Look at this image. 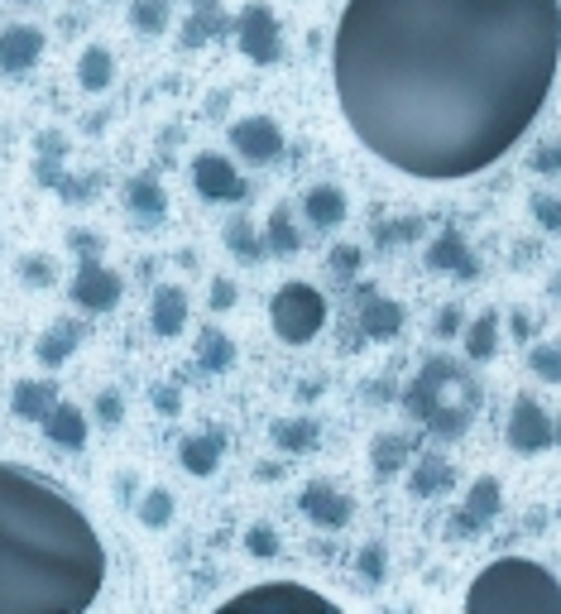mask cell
Masks as SVG:
<instances>
[{"mask_svg":"<svg viewBox=\"0 0 561 614\" xmlns=\"http://www.w3.org/2000/svg\"><path fill=\"white\" fill-rule=\"evenodd\" d=\"M356 303H360V332L370 341H394L404 332V308L394 298H380L374 288H356Z\"/></svg>","mask_w":561,"mask_h":614,"instance_id":"9a60e30c","label":"cell"},{"mask_svg":"<svg viewBox=\"0 0 561 614\" xmlns=\"http://www.w3.org/2000/svg\"><path fill=\"white\" fill-rule=\"evenodd\" d=\"M456 485V471H451V461H442V456H418L408 471V490L418 499H432V495H446V490Z\"/></svg>","mask_w":561,"mask_h":614,"instance_id":"7402d4cb","label":"cell"},{"mask_svg":"<svg viewBox=\"0 0 561 614\" xmlns=\"http://www.w3.org/2000/svg\"><path fill=\"white\" fill-rule=\"evenodd\" d=\"M106 586V547L58 485L0 461V614H82Z\"/></svg>","mask_w":561,"mask_h":614,"instance_id":"7a4b0ae2","label":"cell"},{"mask_svg":"<svg viewBox=\"0 0 561 614\" xmlns=\"http://www.w3.org/2000/svg\"><path fill=\"white\" fill-rule=\"evenodd\" d=\"M302 216H308L317 231H336V226L346 221V192H341L336 183L308 188V197H302Z\"/></svg>","mask_w":561,"mask_h":614,"instance_id":"d6986e66","label":"cell"},{"mask_svg":"<svg viewBox=\"0 0 561 614\" xmlns=\"http://www.w3.org/2000/svg\"><path fill=\"white\" fill-rule=\"evenodd\" d=\"M198 360H202V370H230L236 365V341H230L226 332H216V327H206L202 336H198Z\"/></svg>","mask_w":561,"mask_h":614,"instance_id":"83f0119b","label":"cell"},{"mask_svg":"<svg viewBox=\"0 0 561 614\" xmlns=\"http://www.w3.org/2000/svg\"><path fill=\"white\" fill-rule=\"evenodd\" d=\"M302 514L317 523V528H346L350 523V495L341 485H332V480H312V485H302Z\"/></svg>","mask_w":561,"mask_h":614,"instance_id":"7c38bea8","label":"cell"},{"mask_svg":"<svg viewBox=\"0 0 561 614\" xmlns=\"http://www.w3.org/2000/svg\"><path fill=\"white\" fill-rule=\"evenodd\" d=\"M222 29H226L222 5H212V0H206V5L198 10V15H192L188 24H182V44H188V48H202L206 39H216Z\"/></svg>","mask_w":561,"mask_h":614,"instance_id":"4dcf8cb0","label":"cell"},{"mask_svg":"<svg viewBox=\"0 0 561 614\" xmlns=\"http://www.w3.org/2000/svg\"><path fill=\"white\" fill-rule=\"evenodd\" d=\"M230 303H236V284H230V279H216V284H212V308L226 312Z\"/></svg>","mask_w":561,"mask_h":614,"instance_id":"7dc6e473","label":"cell"},{"mask_svg":"<svg viewBox=\"0 0 561 614\" xmlns=\"http://www.w3.org/2000/svg\"><path fill=\"white\" fill-rule=\"evenodd\" d=\"M408 456H413V442L408 437H374V447H370V461H374V471L380 475H398L408 466Z\"/></svg>","mask_w":561,"mask_h":614,"instance_id":"f546056e","label":"cell"},{"mask_svg":"<svg viewBox=\"0 0 561 614\" xmlns=\"http://www.w3.org/2000/svg\"><path fill=\"white\" fill-rule=\"evenodd\" d=\"M427 269L470 284L475 274H480V260L470 255V245H466V236H461V231H442L432 245H427Z\"/></svg>","mask_w":561,"mask_h":614,"instance_id":"5bb4252c","label":"cell"},{"mask_svg":"<svg viewBox=\"0 0 561 614\" xmlns=\"http://www.w3.org/2000/svg\"><path fill=\"white\" fill-rule=\"evenodd\" d=\"M274 336L288 346H308L317 332L326 327V298L312 284H284L270 303Z\"/></svg>","mask_w":561,"mask_h":614,"instance_id":"277c9868","label":"cell"},{"mask_svg":"<svg viewBox=\"0 0 561 614\" xmlns=\"http://www.w3.org/2000/svg\"><path fill=\"white\" fill-rule=\"evenodd\" d=\"M470 375L456 365V360H446V356H432L427 365L418 370V380L404 389V413L408 418H418V423H427V418L437 413L442 404H451V394L456 389H466Z\"/></svg>","mask_w":561,"mask_h":614,"instance_id":"5b68a950","label":"cell"},{"mask_svg":"<svg viewBox=\"0 0 561 614\" xmlns=\"http://www.w3.org/2000/svg\"><path fill=\"white\" fill-rule=\"evenodd\" d=\"M44 58V29L34 24H5L0 29V68L5 72H29Z\"/></svg>","mask_w":561,"mask_h":614,"instance_id":"2e32d148","label":"cell"},{"mask_svg":"<svg viewBox=\"0 0 561 614\" xmlns=\"http://www.w3.org/2000/svg\"><path fill=\"white\" fill-rule=\"evenodd\" d=\"M528 164L538 168V173H561V140H542Z\"/></svg>","mask_w":561,"mask_h":614,"instance_id":"7bdbcfd3","label":"cell"},{"mask_svg":"<svg viewBox=\"0 0 561 614\" xmlns=\"http://www.w3.org/2000/svg\"><path fill=\"white\" fill-rule=\"evenodd\" d=\"M126 207L140 216V221H158L164 216V207H168V197H164V188H158V178H130L126 183Z\"/></svg>","mask_w":561,"mask_h":614,"instance_id":"d4e9b609","label":"cell"},{"mask_svg":"<svg viewBox=\"0 0 561 614\" xmlns=\"http://www.w3.org/2000/svg\"><path fill=\"white\" fill-rule=\"evenodd\" d=\"M475 404L480 399H461V404H442L432 418H427V432H432L437 442H461L475 423Z\"/></svg>","mask_w":561,"mask_h":614,"instance_id":"603a6c76","label":"cell"},{"mask_svg":"<svg viewBox=\"0 0 561 614\" xmlns=\"http://www.w3.org/2000/svg\"><path fill=\"white\" fill-rule=\"evenodd\" d=\"M236 44L250 63H278V53H284V29H278L274 10L264 5V0H250L236 15Z\"/></svg>","mask_w":561,"mask_h":614,"instance_id":"8992f818","label":"cell"},{"mask_svg":"<svg viewBox=\"0 0 561 614\" xmlns=\"http://www.w3.org/2000/svg\"><path fill=\"white\" fill-rule=\"evenodd\" d=\"M150 327L158 336H178L182 327H188V293H182L178 284H164L154 293V303H150Z\"/></svg>","mask_w":561,"mask_h":614,"instance_id":"ffe728a7","label":"cell"},{"mask_svg":"<svg viewBox=\"0 0 561 614\" xmlns=\"http://www.w3.org/2000/svg\"><path fill=\"white\" fill-rule=\"evenodd\" d=\"M96 423H102V428H120V423H126V399H120L116 389L96 394Z\"/></svg>","mask_w":561,"mask_h":614,"instance_id":"b9f144b4","label":"cell"},{"mask_svg":"<svg viewBox=\"0 0 561 614\" xmlns=\"http://www.w3.org/2000/svg\"><path fill=\"white\" fill-rule=\"evenodd\" d=\"M168 519H174V495H168V490H150V495L140 499V523L144 528H168Z\"/></svg>","mask_w":561,"mask_h":614,"instance_id":"d590c367","label":"cell"},{"mask_svg":"<svg viewBox=\"0 0 561 614\" xmlns=\"http://www.w3.org/2000/svg\"><path fill=\"white\" fill-rule=\"evenodd\" d=\"M466 332V317H461L456 308H442L437 312V336H461Z\"/></svg>","mask_w":561,"mask_h":614,"instance_id":"bcb514c9","label":"cell"},{"mask_svg":"<svg viewBox=\"0 0 561 614\" xmlns=\"http://www.w3.org/2000/svg\"><path fill=\"white\" fill-rule=\"evenodd\" d=\"M192 188H198L202 202H246L250 197L246 178L236 173V164L226 154H198L192 159Z\"/></svg>","mask_w":561,"mask_h":614,"instance_id":"ba28073f","label":"cell"},{"mask_svg":"<svg viewBox=\"0 0 561 614\" xmlns=\"http://www.w3.org/2000/svg\"><path fill=\"white\" fill-rule=\"evenodd\" d=\"M120 293H126V284L102 260H82V269L72 274V303L82 312H111L120 303Z\"/></svg>","mask_w":561,"mask_h":614,"instance_id":"30bf717a","label":"cell"},{"mask_svg":"<svg viewBox=\"0 0 561 614\" xmlns=\"http://www.w3.org/2000/svg\"><path fill=\"white\" fill-rule=\"evenodd\" d=\"M356 576H360V581H370V586L384 581V547H380V543H365V547H360Z\"/></svg>","mask_w":561,"mask_h":614,"instance_id":"f35d334b","label":"cell"},{"mask_svg":"<svg viewBox=\"0 0 561 614\" xmlns=\"http://www.w3.org/2000/svg\"><path fill=\"white\" fill-rule=\"evenodd\" d=\"M552 293H557V298H561V274H557V279H552Z\"/></svg>","mask_w":561,"mask_h":614,"instance_id":"f907efd6","label":"cell"},{"mask_svg":"<svg viewBox=\"0 0 561 614\" xmlns=\"http://www.w3.org/2000/svg\"><path fill=\"white\" fill-rule=\"evenodd\" d=\"M533 221H538L547 236H561V197L538 192V197H533Z\"/></svg>","mask_w":561,"mask_h":614,"instance_id":"8d00e7d4","label":"cell"},{"mask_svg":"<svg viewBox=\"0 0 561 614\" xmlns=\"http://www.w3.org/2000/svg\"><path fill=\"white\" fill-rule=\"evenodd\" d=\"M20 274H24L29 284H53V269H48V260H44V255H29V260L20 264Z\"/></svg>","mask_w":561,"mask_h":614,"instance_id":"f6af8a7d","label":"cell"},{"mask_svg":"<svg viewBox=\"0 0 561 614\" xmlns=\"http://www.w3.org/2000/svg\"><path fill=\"white\" fill-rule=\"evenodd\" d=\"M504 437H509V447H514V452L538 456V452L552 447V413H547L538 399H514Z\"/></svg>","mask_w":561,"mask_h":614,"instance_id":"9c48e42d","label":"cell"},{"mask_svg":"<svg viewBox=\"0 0 561 614\" xmlns=\"http://www.w3.org/2000/svg\"><path fill=\"white\" fill-rule=\"evenodd\" d=\"M418 231H422L418 216H398V221H384V226H380V236H374V240H380V245H404V240H413Z\"/></svg>","mask_w":561,"mask_h":614,"instance_id":"ab89813d","label":"cell"},{"mask_svg":"<svg viewBox=\"0 0 561 614\" xmlns=\"http://www.w3.org/2000/svg\"><path fill=\"white\" fill-rule=\"evenodd\" d=\"M514 332H518V341H523V336H528V332H533V322H528V317H523V312H518V317H514Z\"/></svg>","mask_w":561,"mask_h":614,"instance_id":"c3c4849f","label":"cell"},{"mask_svg":"<svg viewBox=\"0 0 561 614\" xmlns=\"http://www.w3.org/2000/svg\"><path fill=\"white\" fill-rule=\"evenodd\" d=\"M154 408L174 418L178 408H182V389H178V384H154Z\"/></svg>","mask_w":561,"mask_h":614,"instance_id":"ee69618b","label":"cell"},{"mask_svg":"<svg viewBox=\"0 0 561 614\" xmlns=\"http://www.w3.org/2000/svg\"><path fill=\"white\" fill-rule=\"evenodd\" d=\"M326 269H332L341 284H350L356 279V269H360V245H336L332 260H326Z\"/></svg>","mask_w":561,"mask_h":614,"instance_id":"60d3db41","label":"cell"},{"mask_svg":"<svg viewBox=\"0 0 561 614\" xmlns=\"http://www.w3.org/2000/svg\"><path fill=\"white\" fill-rule=\"evenodd\" d=\"M466 614H561V581L542 562L499 557L470 581Z\"/></svg>","mask_w":561,"mask_h":614,"instance_id":"3957f363","label":"cell"},{"mask_svg":"<svg viewBox=\"0 0 561 614\" xmlns=\"http://www.w3.org/2000/svg\"><path fill=\"white\" fill-rule=\"evenodd\" d=\"M130 24L140 34H164L168 29V0H135L130 5Z\"/></svg>","mask_w":561,"mask_h":614,"instance_id":"836d02e7","label":"cell"},{"mask_svg":"<svg viewBox=\"0 0 561 614\" xmlns=\"http://www.w3.org/2000/svg\"><path fill=\"white\" fill-rule=\"evenodd\" d=\"M499 509H504V490H499V480H494V475L475 480L470 495H466V504H461V514H456V523H451V533H456V538L480 533L485 523H494V519H499Z\"/></svg>","mask_w":561,"mask_h":614,"instance_id":"8fae6325","label":"cell"},{"mask_svg":"<svg viewBox=\"0 0 561 614\" xmlns=\"http://www.w3.org/2000/svg\"><path fill=\"white\" fill-rule=\"evenodd\" d=\"M77 341H82V327L77 322H53L44 336H39V346H34V356H39V365H63V360L77 351Z\"/></svg>","mask_w":561,"mask_h":614,"instance_id":"cb8c5ba5","label":"cell"},{"mask_svg":"<svg viewBox=\"0 0 561 614\" xmlns=\"http://www.w3.org/2000/svg\"><path fill=\"white\" fill-rule=\"evenodd\" d=\"M561 0H346L332 77L374 159L451 183L499 164L552 96Z\"/></svg>","mask_w":561,"mask_h":614,"instance_id":"6da1fadb","label":"cell"},{"mask_svg":"<svg viewBox=\"0 0 561 614\" xmlns=\"http://www.w3.org/2000/svg\"><path fill=\"white\" fill-rule=\"evenodd\" d=\"M461 336H466V360H494V351H499V312L475 317Z\"/></svg>","mask_w":561,"mask_h":614,"instance_id":"4316f807","label":"cell"},{"mask_svg":"<svg viewBox=\"0 0 561 614\" xmlns=\"http://www.w3.org/2000/svg\"><path fill=\"white\" fill-rule=\"evenodd\" d=\"M528 370L542 384H561V341H542L528 351Z\"/></svg>","mask_w":561,"mask_h":614,"instance_id":"d6a6232c","label":"cell"},{"mask_svg":"<svg viewBox=\"0 0 561 614\" xmlns=\"http://www.w3.org/2000/svg\"><path fill=\"white\" fill-rule=\"evenodd\" d=\"M230 149L254 168H270L284 154V130H278L274 116H246L230 125Z\"/></svg>","mask_w":561,"mask_h":614,"instance_id":"52a82bcc","label":"cell"},{"mask_svg":"<svg viewBox=\"0 0 561 614\" xmlns=\"http://www.w3.org/2000/svg\"><path fill=\"white\" fill-rule=\"evenodd\" d=\"M250 605H308V610H336L326 595L308 591V586H293V581H270V586H250V591L230 595L226 610H250Z\"/></svg>","mask_w":561,"mask_h":614,"instance_id":"4fadbf2b","label":"cell"},{"mask_svg":"<svg viewBox=\"0 0 561 614\" xmlns=\"http://www.w3.org/2000/svg\"><path fill=\"white\" fill-rule=\"evenodd\" d=\"M274 442L284 452H308L317 442V423H308V418H284V423H274Z\"/></svg>","mask_w":561,"mask_h":614,"instance_id":"1f68e13d","label":"cell"},{"mask_svg":"<svg viewBox=\"0 0 561 614\" xmlns=\"http://www.w3.org/2000/svg\"><path fill=\"white\" fill-rule=\"evenodd\" d=\"M222 456H226L222 432H192V437H182V447H178V461L188 475H216Z\"/></svg>","mask_w":561,"mask_h":614,"instance_id":"ac0fdd59","label":"cell"},{"mask_svg":"<svg viewBox=\"0 0 561 614\" xmlns=\"http://www.w3.org/2000/svg\"><path fill=\"white\" fill-rule=\"evenodd\" d=\"M246 552L250 557H278V533L270 523H250L246 528Z\"/></svg>","mask_w":561,"mask_h":614,"instance_id":"74e56055","label":"cell"},{"mask_svg":"<svg viewBox=\"0 0 561 614\" xmlns=\"http://www.w3.org/2000/svg\"><path fill=\"white\" fill-rule=\"evenodd\" d=\"M226 250L236 260H246V264H254V260H264V240H260V231L246 221V216H230V226H226Z\"/></svg>","mask_w":561,"mask_h":614,"instance_id":"f1b7e54d","label":"cell"},{"mask_svg":"<svg viewBox=\"0 0 561 614\" xmlns=\"http://www.w3.org/2000/svg\"><path fill=\"white\" fill-rule=\"evenodd\" d=\"M111 77H116V58L106 53L102 44H92L87 53L77 58V82H82V92H106V87H111Z\"/></svg>","mask_w":561,"mask_h":614,"instance_id":"484cf974","label":"cell"},{"mask_svg":"<svg viewBox=\"0 0 561 614\" xmlns=\"http://www.w3.org/2000/svg\"><path fill=\"white\" fill-rule=\"evenodd\" d=\"M264 245H270V255H293V250H298V231H293V221H288V207H278L270 216V236H264Z\"/></svg>","mask_w":561,"mask_h":614,"instance_id":"e575fe53","label":"cell"},{"mask_svg":"<svg viewBox=\"0 0 561 614\" xmlns=\"http://www.w3.org/2000/svg\"><path fill=\"white\" fill-rule=\"evenodd\" d=\"M58 404V384L53 380H20L15 394H10V408L24 423H44V413Z\"/></svg>","mask_w":561,"mask_h":614,"instance_id":"44dd1931","label":"cell"},{"mask_svg":"<svg viewBox=\"0 0 561 614\" xmlns=\"http://www.w3.org/2000/svg\"><path fill=\"white\" fill-rule=\"evenodd\" d=\"M44 437L53 442V447H63V452H82V447H87V413H82L77 404L58 399L44 413Z\"/></svg>","mask_w":561,"mask_h":614,"instance_id":"e0dca14e","label":"cell"},{"mask_svg":"<svg viewBox=\"0 0 561 614\" xmlns=\"http://www.w3.org/2000/svg\"><path fill=\"white\" fill-rule=\"evenodd\" d=\"M552 447H561V413L552 418Z\"/></svg>","mask_w":561,"mask_h":614,"instance_id":"681fc988","label":"cell"}]
</instances>
